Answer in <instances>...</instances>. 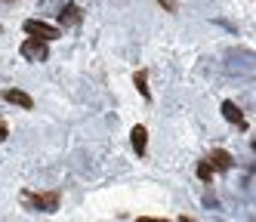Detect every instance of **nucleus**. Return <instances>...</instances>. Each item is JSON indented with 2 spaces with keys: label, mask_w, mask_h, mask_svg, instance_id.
Wrapping results in <instances>:
<instances>
[{
  "label": "nucleus",
  "mask_w": 256,
  "mask_h": 222,
  "mask_svg": "<svg viewBox=\"0 0 256 222\" xmlns=\"http://www.w3.org/2000/svg\"><path fill=\"white\" fill-rule=\"evenodd\" d=\"M4 99H6V102H12V105H19V108H31V105H34V99L28 96V92H22V90H16V86L4 90Z\"/></svg>",
  "instance_id": "4"
},
{
  "label": "nucleus",
  "mask_w": 256,
  "mask_h": 222,
  "mask_svg": "<svg viewBox=\"0 0 256 222\" xmlns=\"http://www.w3.org/2000/svg\"><path fill=\"white\" fill-rule=\"evenodd\" d=\"M179 222H192V219H186V216H182V219H179Z\"/></svg>",
  "instance_id": "13"
},
{
  "label": "nucleus",
  "mask_w": 256,
  "mask_h": 222,
  "mask_svg": "<svg viewBox=\"0 0 256 222\" xmlns=\"http://www.w3.org/2000/svg\"><path fill=\"white\" fill-rule=\"evenodd\" d=\"M22 56H25L28 62H46L50 46H46V40H38V37H28V40L22 44Z\"/></svg>",
  "instance_id": "3"
},
{
  "label": "nucleus",
  "mask_w": 256,
  "mask_h": 222,
  "mask_svg": "<svg viewBox=\"0 0 256 222\" xmlns=\"http://www.w3.org/2000/svg\"><path fill=\"white\" fill-rule=\"evenodd\" d=\"M253 148H256V139H253Z\"/></svg>",
  "instance_id": "15"
},
{
  "label": "nucleus",
  "mask_w": 256,
  "mask_h": 222,
  "mask_svg": "<svg viewBox=\"0 0 256 222\" xmlns=\"http://www.w3.org/2000/svg\"><path fill=\"white\" fill-rule=\"evenodd\" d=\"M10 136V130H6V124H4V118H0V142H4Z\"/></svg>",
  "instance_id": "11"
},
{
  "label": "nucleus",
  "mask_w": 256,
  "mask_h": 222,
  "mask_svg": "<svg viewBox=\"0 0 256 222\" xmlns=\"http://www.w3.org/2000/svg\"><path fill=\"white\" fill-rule=\"evenodd\" d=\"M213 173H216V170H213V164H210V160H200V164H198V176L204 179V182H210Z\"/></svg>",
  "instance_id": "10"
},
{
  "label": "nucleus",
  "mask_w": 256,
  "mask_h": 222,
  "mask_svg": "<svg viewBox=\"0 0 256 222\" xmlns=\"http://www.w3.org/2000/svg\"><path fill=\"white\" fill-rule=\"evenodd\" d=\"M22 204H25V207H34V210L52 213V210H59V194L56 192H50V194H31V192H25L22 194Z\"/></svg>",
  "instance_id": "1"
},
{
  "label": "nucleus",
  "mask_w": 256,
  "mask_h": 222,
  "mask_svg": "<svg viewBox=\"0 0 256 222\" xmlns=\"http://www.w3.org/2000/svg\"><path fill=\"white\" fill-rule=\"evenodd\" d=\"M207 160L213 164V170H228V166H232V154H228V152H222V148L210 152V158H207Z\"/></svg>",
  "instance_id": "8"
},
{
  "label": "nucleus",
  "mask_w": 256,
  "mask_h": 222,
  "mask_svg": "<svg viewBox=\"0 0 256 222\" xmlns=\"http://www.w3.org/2000/svg\"><path fill=\"white\" fill-rule=\"evenodd\" d=\"M222 118L228 120V124H238V126H247V120H244V114H241V108H238L234 102H222Z\"/></svg>",
  "instance_id": "5"
},
{
  "label": "nucleus",
  "mask_w": 256,
  "mask_h": 222,
  "mask_svg": "<svg viewBox=\"0 0 256 222\" xmlns=\"http://www.w3.org/2000/svg\"><path fill=\"white\" fill-rule=\"evenodd\" d=\"M136 222H167V219H136Z\"/></svg>",
  "instance_id": "12"
},
{
  "label": "nucleus",
  "mask_w": 256,
  "mask_h": 222,
  "mask_svg": "<svg viewBox=\"0 0 256 222\" xmlns=\"http://www.w3.org/2000/svg\"><path fill=\"white\" fill-rule=\"evenodd\" d=\"M133 80H136V86H139V92H142V99H152V92H148V71H139Z\"/></svg>",
  "instance_id": "9"
},
{
  "label": "nucleus",
  "mask_w": 256,
  "mask_h": 222,
  "mask_svg": "<svg viewBox=\"0 0 256 222\" xmlns=\"http://www.w3.org/2000/svg\"><path fill=\"white\" fill-rule=\"evenodd\" d=\"M25 34H31V37H38V40H56V37H62V31L56 28V25H46V22H40V18H28L25 22Z\"/></svg>",
  "instance_id": "2"
},
{
  "label": "nucleus",
  "mask_w": 256,
  "mask_h": 222,
  "mask_svg": "<svg viewBox=\"0 0 256 222\" xmlns=\"http://www.w3.org/2000/svg\"><path fill=\"white\" fill-rule=\"evenodd\" d=\"M4 4H12V0H4Z\"/></svg>",
  "instance_id": "14"
},
{
  "label": "nucleus",
  "mask_w": 256,
  "mask_h": 222,
  "mask_svg": "<svg viewBox=\"0 0 256 222\" xmlns=\"http://www.w3.org/2000/svg\"><path fill=\"white\" fill-rule=\"evenodd\" d=\"M130 139H133V148H136V154H145V148H148V130H145V126H133Z\"/></svg>",
  "instance_id": "6"
},
{
  "label": "nucleus",
  "mask_w": 256,
  "mask_h": 222,
  "mask_svg": "<svg viewBox=\"0 0 256 222\" xmlns=\"http://www.w3.org/2000/svg\"><path fill=\"white\" fill-rule=\"evenodd\" d=\"M59 18H62V25H80V6L78 4H65Z\"/></svg>",
  "instance_id": "7"
}]
</instances>
